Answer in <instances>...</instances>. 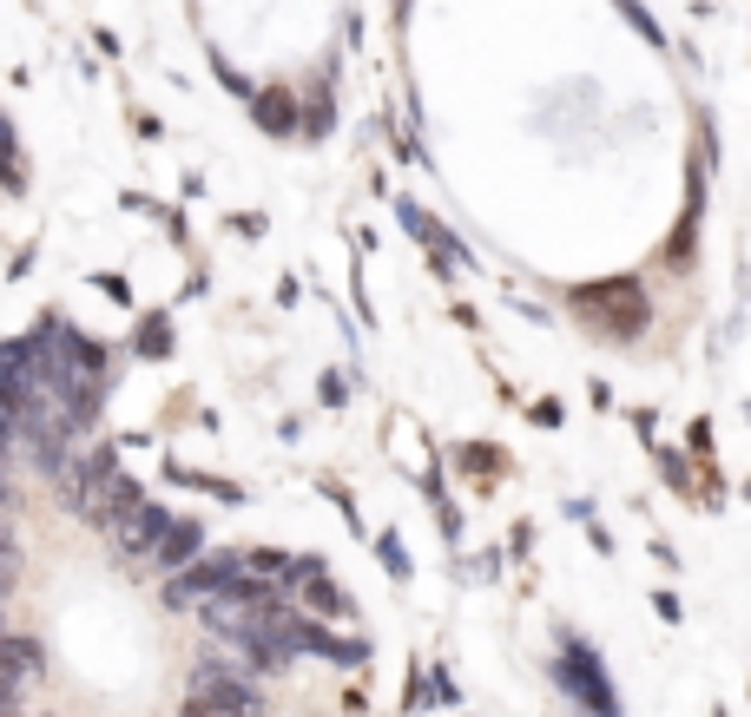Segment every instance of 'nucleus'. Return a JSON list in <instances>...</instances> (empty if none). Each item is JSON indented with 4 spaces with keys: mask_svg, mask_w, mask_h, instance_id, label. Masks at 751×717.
Here are the masks:
<instances>
[{
    "mask_svg": "<svg viewBox=\"0 0 751 717\" xmlns=\"http://www.w3.org/2000/svg\"><path fill=\"white\" fill-rule=\"evenodd\" d=\"M574 316L581 330H594L601 343H640L646 323H653V303H646V284L633 277H601V284H574Z\"/></svg>",
    "mask_w": 751,
    "mask_h": 717,
    "instance_id": "f257e3e1",
    "label": "nucleus"
},
{
    "mask_svg": "<svg viewBox=\"0 0 751 717\" xmlns=\"http://www.w3.org/2000/svg\"><path fill=\"white\" fill-rule=\"evenodd\" d=\"M547 678H554V691H560L581 717H620V691H613V678H606V658L587 646L581 632H560V651H554Z\"/></svg>",
    "mask_w": 751,
    "mask_h": 717,
    "instance_id": "f03ea898",
    "label": "nucleus"
},
{
    "mask_svg": "<svg viewBox=\"0 0 751 717\" xmlns=\"http://www.w3.org/2000/svg\"><path fill=\"white\" fill-rule=\"evenodd\" d=\"M264 691H257V671L251 665H225V658H205L192 665V685H185V717H264Z\"/></svg>",
    "mask_w": 751,
    "mask_h": 717,
    "instance_id": "7ed1b4c3",
    "label": "nucleus"
},
{
    "mask_svg": "<svg viewBox=\"0 0 751 717\" xmlns=\"http://www.w3.org/2000/svg\"><path fill=\"white\" fill-rule=\"evenodd\" d=\"M284 592H298V599L310 606V612H316V619H350V592L330 579V567H323V560H310V553H298V560H291Z\"/></svg>",
    "mask_w": 751,
    "mask_h": 717,
    "instance_id": "20e7f679",
    "label": "nucleus"
},
{
    "mask_svg": "<svg viewBox=\"0 0 751 717\" xmlns=\"http://www.w3.org/2000/svg\"><path fill=\"white\" fill-rule=\"evenodd\" d=\"M172 520H178V513H165V507H158V501H146V507H139V513H133V520H126V527H113V547H119L126 560H152V553L165 547V533H172Z\"/></svg>",
    "mask_w": 751,
    "mask_h": 717,
    "instance_id": "39448f33",
    "label": "nucleus"
},
{
    "mask_svg": "<svg viewBox=\"0 0 751 717\" xmlns=\"http://www.w3.org/2000/svg\"><path fill=\"white\" fill-rule=\"evenodd\" d=\"M251 119H257L271 139H291V132H303V106L284 92V86H264V92L251 99Z\"/></svg>",
    "mask_w": 751,
    "mask_h": 717,
    "instance_id": "423d86ee",
    "label": "nucleus"
},
{
    "mask_svg": "<svg viewBox=\"0 0 751 717\" xmlns=\"http://www.w3.org/2000/svg\"><path fill=\"white\" fill-rule=\"evenodd\" d=\"M40 646L27 639V632H7V705H20L33 685H40Z\"/></svg>",
    "mask_w": 751,
    "mask_h": 717,
    "instance_id": "0eeeda50",
    "label": "nucleus"
},
{
    "mask_svg": "<svg viewBox=\"0 0 751 717\" xmlns=\"http://www.w3.org/2000/svg\"><path fill=\"white\" fill-rule=\"evenodd\" d=\"M402 224H409V237H416V244H429V251H436V271H442V277L461 264V244H455V237L422 212V205H409V198H402Z\"/></svg>",
    "mask_w": 751,
    "mask_h": 717,
    "instance_id": "6e6552de",
    "label": "nucleus"
},
{
    "mask_svg": "<svg viewBox=\"0 0 751 717\" xmlns=\"http://www.w3.org/2000/svg\"><path fill=\"white\" fill-rule=\"evenodd\" d=\"M298 646L316 651V658H330V665H363V658H370L363 639H330V632H323L316 619H303V612H298Z\"/></svg>",
    "mask_w": 751,
    "mask_h": 717,
    "instance_id": "1a4fd4ad",
    "label": "nucleus"
},
{
    "mask_svg": "<svg viewBox=\"0 0 751 717\" xmlns=\"http://www.w3.org/2000/svg\"><path fill=\"white\" fill-rule=\"evenodd\" d=\"M198 547H205V527H198V520H172V533H165V547L152 553V567H158V573H178Z\"/></svg>",
    "mask_w": 751,
    "mask_h": 717,
    "instance_id": "9d476101",
    "label": "nucleus"
},
{
    "mask_svg": "<svg viewBox=\"0 0 751 717\" xmlns=\"http://www.w3.org/2000/svg\"><path fill=\"white\" fill-rule=\"evenodd\" d=\"M455 461H461V474H468V481H475V474H481V481H495V474L508 468V454H501V448H488V441H461V448H455Z\"/></svg>",
    "mask_w": 751,
    "mask_h": 717,
    "instance_id": "9b49d317",
    "label": "nucleus"
},
{
    "mask_svg": "<svg viewBox=\"0 0 751 717\" xmlns=\"http://www.w3.org/2000/svg\"><path fill=\"white\" fill-rule=\"evenodd\" d=\"M330 126H337V106H330V92H310V99H303V132H310V139H323Z\"/></svg>",
    "mask_w": 751,
    "mask_h": 717,
    "instance_id": "f8f14e48",
    "label": "nucleus"
},
{
    "mask_svg": "<svg viewBox=\"0 0 751 717\" xmlns=\"http://www.w3.org/2000/svg\"><path fill=\"white\" fill-rule=\"evenodd\" d=\"M165 350H172V323L165 316H146L139 323V356H165Z\"/></svg>",
    "mask_w": 751,
    "mask_h": 717,
    "instance_id": "ddd939ff",
    "label": "nucleus"
},
{
    "mask_svg": "<svg viewBox=\"0 0 751 717\" xmlns=\"http://www.w3.org/2000/svg\"><path fill=\"white\" fill-rule=\"evenodd\" d=\"M613 7H620V13H626V20H633V27H640V33H646V47H666V33H660V27H653V13H646V7H640V0H613Z\"/></svg>",
    "mask_w": 751,
    "mask_h": 717,
    "instance_id": "4468645a",
    "label": "nucleus"
},
{
    "mask_svg": "<svg viewBox=\"0 0 751 717\" xmlns=\"http://www.w3.org/2000/svg\"><path fill=\"white\" fill-rule=\"evenodd\" d=\"M376 553H382L389 579H409V553H402V540H396V533H382V540H376Z\"/></svg>",
    "mask_w": 751,
    "mask_h": 717,
    "instance_id": "2eb2a0df",
    "label": "nucleus"
},
{
    "mask_svg": "<svg viewBox=\"0 0 751 717\" xmlns=\"http://www.w3.org/2000/svg\"><path fill=\"white\" fill-rule=\"evenodd\" d=\"M660 468H666V488L673 494H692V461L685 454H660Z\"/></svg>",
    "mask_w": 751,
    "mask_h": 717,
    "instance_id": "dca6fc26",
    "label": "nucleus"
},
{
    "mask_svg": "<svg viewBox=\"0 0 751 717\" xmlns=\"http://www.w3.org/2000/svg\"><path fill=\"white\" fill-rule=\"evenodd\" d=\"M653 612H660L666 626H679V619H685V606H679V592H653Z\"/></svg>",
    "mask_w": 751,
    "mask_h": 717,
    "instance_id": "f3484780",
    "label": "nucleus"
},
{
    "mask_svg": "<svg viewBox=\"0 0 751 717\" xmlns=\"http://www.w3.org/2000/svg\"><path fill=\"white\" fill-rule=\"evenodd\" d=\"M527 415H534V429H560V402H534Z\"/></svg>",
    "mask_w": 751,
    "mask_h": 717,
    "instance_id": "a211bd4d",
    "label": "nucleus"
}]
</instances>
